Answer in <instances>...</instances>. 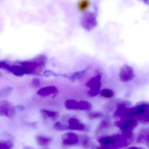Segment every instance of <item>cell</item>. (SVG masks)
<instances>
[{"instance_id": "obj_15", "label": "cell", "mask_w": 149, "mask_h": 149, "mask_svg": "<svg viewBox=\"0 0 149 149\" xmlns=\"http://www.w3.org/2000/svg\"><path fill=\"white\" fill-rule=\"evenodd\" d=\"M90 5L89 0H80L78 3V9L80 12H85Z\"/></svg>"}, {"instance_id": "obj_19", "label": "cell", "mask_w": 149, "mask_h": 149, "mask_svg": "<svg viewBox=\"0 0 149 149\" xmlns=\"http://www.w3.org/2000/svg\"><path fill=\"white\" fill-rule=\"evenodd\" d=\"M13 91V88L11 87H5L0 90V96L3 98L8 97L12 93Z\"/></svg>"}, {"instance_id": "obj_29", "label": "cell", "mask_w": 149, "mask_h": 149, "mask_svg": "<svg viewBox=\"0 0 149 149\" xmlns=\"http://www.w3.org/2000/svg\"><path fill=\"white\" fill-rule=\"evenodd\" d=\"M148 143H149V138L148 141Z\"/></svg>"}, {"instance_id": "obj_17", "label": "cell", "mask_w": 149, "mask_h": 149, "mask_svg": "<svg viewBox=\"0 0 149 149\" xmlns=\"http://www.w3.org/2000/svg\"><path fill=\"white\" fill-rule=\"evenodd\" d=\"M136 119L138 121V122L141 123L143 124L149 123V110L145 111Z\"/></svg>"}, {"instance_id": "obj_3", "label": "cell", "mask_w": 149, "mask_h": 149, "mask_svg": "<svg viewBox=\"0 0 149 149\" xmlns=\"http://www.w3.org/2000/svg\"><path fill=\"white\" fill-rule=\"evenodd\" d=\"M80 24L81 27L87 31L92 30L98 24L95 13L90 11L85 12L80 19Z\"/></svg>"}, {"instance_id": "obj_27", "label": "cell", "mask_w": 149, "mask_h": 149, "mask_svg": "<svg viewBox=\"0 0 149 149\" xmlns=\"http://www.w3.org/2000/svg\"><path fill=\"white\" fill-rule=\"evenodd\" d=\"M22 149H34L33 148H31V147H29V146H24L23 148H22Z\"/></svg>"}, {"instance_id": "obj_14", "label": "cell", "mask_w": 149, "mask_h": 149, "mask_svg": "<svg viewBox=\"0 0 149 149\" xmlns=\"http://www.w3.org/2000/svg\"><path fill=\"white\" fill-rule=\"evenodd\" d=\"M92 108V104L89 102L85 100L78 102L77 110H90Z\"/></svg>"}, {"instance_id": "obj_13", "label": "cell", "mask_w": 149, "mask_h": 149, "mask_svg": "<svg viewBox=\"0 0 149 149\" xmlns=\"http://www.w3.org/2000/svg\"><path fill=\"white\" fill-rule=\"evenodd\" d=\"M149 138V130L146 129L142 130L138 135L136 141L138 143H142L145 142H148Z\"/></svg>"}, {"instance_id": "obj_11", "label": "cell", "mask_w": 149, "mask_h": 149, "mask_svg": "<svg viewBox=\"0 0 149 149\" xmlns=\"http://www.w3.org/2000/svg\"><path fill=\"white\" fill-rule=\"evenodd\" d=\"M111 121L108 119L103 120L98 125L95 131V134H100L102 131L108 129L111 127Z\"/></svg>"}, {"instance_id": "obj_10", "label": "cell", "mask_w": 149, "mask_h": 149, "mask_svg": "<svg viewBox=\"0 0 149 149\" xmlns=\"http://www.w3.org/2000/svg\"><path fill=\"white\" fill-rule=\"evenodd\" d=\"M42 116L45 120H55L58 119L59 114L58 112L51 111L46 109H42L40 110Z\"/></svg>"}, {"instance_id": "obj_16", "label": "cell", "mask_w": 149, "mask_h": 149, "mask_svg": "<svg viewBox=\"0 0 149 149\" xmlns=\"http://www.w3.org/2000/svg\"><path fill=\"white\" fill-rule=\"evenodd\" d=\"M78 102L73 99L66 100L64 102L65 107L69 110H77Z\"/></svg>"}, {"instance_id": "obj_1", "label": "cell", "mask_w": 149, "mask_h": 149, "mask_svg": "<svg viewBox=\"0 0 149 149\" xmlns=\"http://www.w3.org/2000/svg\"><path fill=\"white\" fill-rule=\"evenodd\" d=\"M133 140L123 134L101 136L98 139L101 145L106 146L109 149H119L128 146Z\"/></svg>"}, {"instance_id": "obj_12", "label": "cell", "mask_w": 149, "mask_h": 149, "mask_svg": "<svg viewBox=\"0 0 149 149\" xmlns=\"http://www.w3.org/2000/svg\"><path fill=\"white\" fill-rule=\"evenodd\" d=\"M36 139L38 145L43 147H47L52 141V139L50 137L41 136H37Z\"/></svg>"}, {"instance_id": "obj_25", "label": "cell", "mask_w": 149, "mask_h": 149, "mask_svg": "<svg viewBox=\"0 0 149 149\" xmlns=\"http://www.w3.org/2000/svg\"><path fill=\"white\" fill-rule=\"evenodd\" d=\"M32 85L35 87H38L39 86L41 83V81L39 79H33L32 81Z\"/></svg>"}, {"instance_id": "obj_7", "label": "cell", "mask_w": 149, "mask_h": 149, "mask_svg": "<svg viewBox=\"0 0 149 149\" xmlns=\"http://www.w3.org/2000/svg\"><path fill=\"white\" fill-rule=\"evenodd\" d=\"M79 141L78 136L73 133H67L62 136V143L64 146L77 145Z\"/></svg>"}, {"instance_id": "obj_6", "label": "cell", "mask_w": 149, "mask_h": 149, "mask_svg": "<svg viewBox=\"0 0 149 149\" xmlns=\"http://www.w3.org/2000/svg\"><path fill=\"white\" fill-rule=\"evenodd\" d=\"M119 76L122 81L127 82L132 80L134 78L135 74L132 67L125 64L122 65L120 69Z\"/></svg>"}, {"instance_id": "obj_20", "label": "cell", "mask_w": 149, "mask_h": 149, "mask_svg": "<svg viewBox=\"0 0 149 149\" xmlns=\"http://www.w3.org/2000/svg\"><path fill=\"white\" fill-rule=\"evenodd\" d=\"M100 93L102 97L106 98H112L114 95L113 91L108 88H104L102 89L101 90Z\"/></svg>"}, {"instance_id": "obj_5", "label": "cell", "mask_w": 149, "mask_h": 149, "mask_svg": "<svg viewBox=\"0 0 149 149\" xmlns=\"http://www.w3.org/2000/svg\"><path fill=\"white\" fill-rule=\"evenodd\" d=\"M15 113V108L11 102L3 100L0 102V115L9 118L14 117Z\"/></svg>"}, {"instance_id": "obj_22", "label": "cell", "mask_w": 149, "mask_h": 149, "mask_svg": "<svg viewBox=\"0 0 149 149\" xmlns=\"http://www.w3.org/2000/svg\"><path fill=\"white\" fill-rule=\"evenodd\" d=\"M13 147L12 142L9 141H0V149H11Z\"/></svg>"}, {"instance_id": "obj_24", "label": "cell", "mask_w": 149, "mask_h": 149, "mask_svg": "<svg viewBox=\"0 0 149 149\" xmlns=\"http://www.w3.org/2000/svg\"><path fill=\"white\" fill-rule=\"evenodd\" d=\"M53 128L58 131H63L68 129V126L64 125L60 122H57L54 124Z\"/></svg>"}, {"instance_id": "obj_18", "label": "cell", "mask_w": 149, "mask_h": 149, "mask_svg": "<svg viewBox=\"0 0 149 149\" xmlns=\"http://www.w3.org/2000/svg\"><path fill=\"white\" fill-rule=\"evenodd\" d=\"M86 70H83L79 71L76 72L74 73H73L71 75L69 78L70 79L73 81H76V80L81 79L85 75V73L86 72Z\"/></svg>"}, {"instance_id": "obj_26", "label": "cell", "mask_w": 149, "mask_h": 149, "mask_svg": "<svg viewBox=\"0 0 149 149\" xmlns=\"http://www.w3.org/2000/svg\"><path fill=\"white\" fill-rule=\"evenodd\" d=\"M127 149H143L142 148H139V147H130V148H128Z\"/></svg>"}, {"instance_id": "obj_8", "label": "cell", "mask_w": 149, "mask_h": 149, "mask_svg": "<svg viewBox=\"0 0 149 149\" xmlns=\"http://www.w3.org/2000/svg\"><path fill=\"white\" fill-rule=\"evenodd\" d=\"M68 129L79 131H83L85 130V125L76 117H71L68 120Z\"/></svg>"}, {"instance_id": "obj_28", "label": "cell", "mask_w": 149, "mask_h": 149, "mask_svg": "<svg viewBox=\"0 0 149 149\" xmlns=\"http://www.w3.org/2000/svg\"><path fill=\"white\" fill-rule=\"evenodd\" d=\"M146 4H149V0H141Z\"/></svg>"}, {"instance_id": "obj_2", "label": "cell", "mask_w": 149, "mask_h": 149, "mask_svg": "<svg viewBox=\"0 0 149 149\" xmlns=\"http://www.w3.org/2000/svg\"><path fill=\"white\" fill-rule=\"evenodd\" d=\"M138 124V121L134 118H121L115 123V125L121 130L122 134L130 137H133V130Z\"/></svg>"}, {"instance_id": "obj_9", "label": "cell", "mask_w": 149, "mask_h": 149, "mask_svg": "<svg viewBox=\"0 0 149 149\" xmlns=\"http://www.w3.org/2000/svg\"><path fill=\"white\" fill-rule=\"evenodd\" d=\"M57 92V88L55 86H48L40 88L37 91V93L40 96L45 97L51 95L55 94Z\"/></svg>"}, {"instance_id": "obj_23", "label": "cell", "mask_w": 149, "mask_h": 149, "mask_svg": "<svg viewBox=\"0 0 149 149\" xmlns=\"http://www.w3.org/2000/svg\"><path fill=\"white\" fill-rule=\"evenodd\" d=\"M91 145V141L88 136L84 135L82 137L81 145L85 148H88Z\"/></svg>"}, {"instance_id": "obj_21", "label": "cell", "mask_w": 149, "mask_h": 149, "mask_svg": "<svg viewBox=\"0 0 149 149\" xmlns=\"http://www.w3.org/2000/svg\"><path fill=\"white\" fill-rule=\"evenodd\" d=\"M104 116L103 113L101 112H92L88 113L87 116L90 120H94L101 118Z\"/></svg>"}, {"instance_id": "obj_4", "label": "cell", "mask_w": 149, "mask_h": 149, "mask_svg": "<svg viewBox=\"0 0 149 149\" xmlns=\"http://www.w3.org/2000/svg\"><path fill=\"white\" fill-rule=\"evenodd\" d=\"M87 86L89 88L88 95L90 97H94L98 95L100 92L101 88V74H97L92 77L87 83Z\"/></svg>"}]
</instances>
